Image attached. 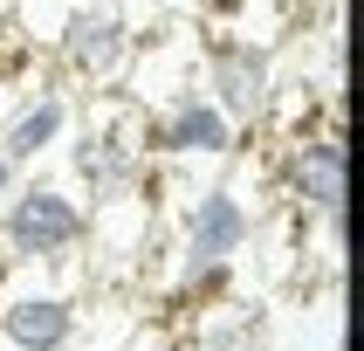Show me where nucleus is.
Listing matches in <instances>:
<instances>
[{
    "mask_svg": "<svg viewBox=\"0 0 364 351\" xmlns=\"http://www.w3.org/2000/svg\"><path fill=\"white\" fill-rule=\"evenodd\" d=\"M179 351H206V345H193V337H186V345H179Z\"/></svg>",
    "mask_w": 364,
    "mask_h": 351,
    "instance_id": "nucleus-12",
    "label": "nucleus"
},
{
    "mask_svg": "<svg viewBox=\"0 0 364 351\" xmlns=\"http://www.w3.org/2000/svg\"><path fill=\"white\" fill-rule=\"evenodd\" d=\"M172 227H179V268H220L262 234V214L241 200V186L213 179V186H193L179 200Z\"/></svg>",
    "mask_w": 364,
    "mask_h": 351,
    "instance_id": "nucleus-6",
    "label": "nucleus"
},
{
    "mask_svg": "<svg viewBox=\"0 0 364 351\" xmlns=\"http://www.w3.org/2000/svg\"><path fill=\"white\" fill-rule=\"evenodd\" d=\"M21 179H28V172H21V165L14 159H7V152H0V206H7V193H14V186Z\"/></svg>",
    "mask_w": 364,
    "mask_h": 351,
    "instance_id": "nucleus-9",
    "label": "nucleus"
},
{
    "mask_svg": "<svg viewBox=\"0 0 364 351\" xmlns=\"http://www.w3.org/2000/svg\"><path fill=\"white\" fill-rule=\"evenodd\" d=\"M7 289H14V268H7V255H0V303H7Z\"/></svg>",
    "mask_w": 364,
    "mask_h": 351,
    "instance_id": "nucleus-11",
    "label": "nucleus"
},
{
    "mask_svg": "<svg viewBox=\"0 0 364 351\" xmlns=\"http://www.w3.org/2000/svg\"><path fill=\"white\" fill-rule=\"evenodd\" d=\"M69 131H76V103H69V90H62V83H28V90L7 103V117H0V152L28 172L35 159L62 152Z\"/></svg>",
    "mask_w": 364,
    "mask_h": 351,
    "instance_id": "nucleus-8",
    "label": "nucleus"
},
{
    "mask_svg": "<svg viewBox=\"0 0 364 351\" xmlns=\"http://www.w3.org/2000/svg\"><path fill=\"white\" fill-rule=\"evenodd\" d=\"M90 241V206L62 179H21L0 206V255L7 268H62Z\"/></svg>",
    "mask_w": 364,
    "mask_h": 351,
    "instance_id": "nucleus-1",
    "label": "nucleus"
},
{
    "mask_svg": "<svg viewBox=\"0 0 364 351\" xmlns=\"http://www.w3.org/2000/svg\"><path fill=\"white\" fill-rule=\"evenodd\" d=\"M48 48H55L62 83H76V90H90V97L124 90L131 62H138V35L124 28V14L110 7V0H90V7L76 0V7H62Z\"/></svg>",
    "mask_w": 364,
    "mask_h": 351,
    "instance_id": "nucleus-2",
    "label": "nucleus"
},
{
    "mask_svg": "<svg viewBox=\"0 0 364 351\" xmlns=\"http://www.w3.org/2000/svg\"><path fill=\"white\" fill-rule=\"evenodd\" d=\"M144 159L234 165V159H241V131L227 124V110L206 97L200 83H186V90H172V97L144 103Z\"/></svg>",
    "mask_w": 364,
    "mask_h": 351,
    "instance_id": "nucleus-4",
    "label": "nucleus"
},
{
    "mask_svg": "<svg viewBox=\"0 0 364 351\" xmlns=\"http://www.w3.org/2000/svg\"><path fill=\"white\" fill-rule=\"evenodd\" d=\"M193 83L227 110L234 131H262L268 124V103H275V48L262 41H241V35H200V56H193Z\"/></svg>",
    "mask_w": 364,
    "mask_h": 351,
    "instance_id": "nucleus-3",
    "label": "nucleus"
},
{
    "mask_svg": "<svg viewBox=\"0 0 364 351\" xmlns=\"http://www.w3.org/2000/svg\"><path fill=\"white\" fill-rule=\"evenodd\" d=\"M275 179H282V200L303 227L344 214V124L323 117V124H303L296 138H282Z\"/></svg>",
    "mask_w": 364,
    "mask_h": 351,
    "instance_id": "nucleus-5",
    "label": "nucleus"
},
{
    "mask_svg": "<svg viewBox=\"0 0 364 351\" xmlns=\"http://www.w3.org/2000/svg\"><path fill=\"white\" fill-rule=\"evenodd\" d=\"M82 303L55 283H14L0 303V351H76Z\"/></svg>",
    "mask_w": 364,
    "mask_h": 351,
    "instance_id": "nucleus-7",
    "label": "nucleus"
},
{
    "mask_svg": "<svg viewBox=\"0 0 364 351\" xmlns=\"http://www.w3.org/2000/svg\"><path fill=\"white\" fill-rule=\"evenodd\" d=\"M159 7H179V14H206L213 0H159Z\"/></svg>",
    "mask_w": 364,
    "mask_h": 351,
    "instance_id": "nucleus-10",
    "label": "nucleus"
}]
</instances>
